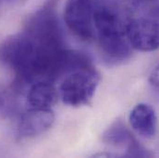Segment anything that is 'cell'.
I'll use <instances>...</instances> for the list:
<instances>
[{
  "mask_svg": "<svg viewBox=\"0 0 159 158\" xmlns=\"http://www.w3.org/2000/svg\"><path fill=\"white\" fill-rule=\"evenodd\" d=\"M58 1L45 0L43 5L32 13L25 21L22 32L39 47L49 49L66 47L57 11Z\"/></svg>",
  "mask_w": 159,
  "mask_h": 158,
  "instance_id": "1",
  "label": "cell"
},
{
  "mask_svg": "<svg viewBox=\"0 0 159 158\" xmlns=\"http://www.w3.org/2000/svg\"><path fill=\"white\" fill-rule=\"evenodd\" d=\"M100 80L101 76L93 67L80 70L67 75L63 78L59 88L62 102L73 107L89 105Z\"/></svg>",
  "mask_w": 159,
  "mask_h": 158,
  "instance_id": "2",
  "label": "cell"
},
{
  "mask_svg": "<svg viewBox=\"0 0 159 158\" xmlns=\"http://www.w3.org/2000/svg\"><path fill=\"white\" fill-rule=\"evenodd\" d=\"M35 50V43L25 33L11 34L0 43V63L19 75L31 62Z\"/></svg>",
  "mask_w": 159,
  "mask_h": 158,
  "instance_id": "3",
  "label": "cell"
},
{
  "mask_svg": "<svg viewBox=\"0 0 159 158\" xmlns=\"http://www.w3.org/2000/svg\"><path fill=\"white\" fill-rule=\"evenodd\" d=\"M94 0H67L64 20L69 30L83 41H91L95 36Z\"/></svg>",
  "mask_w": 159,
  "mask_h": 158,
  "instance_id": "4",
  "label": "cell"
},
{
  "mask_svg": "<svg viewBox=\"0 0 159 158\" xmlns=\"http://www.w3.org/2000/svg\"><path fill=\"white\" fill-rule=\"evenodd\" d=\"M127 36L133 49L151 52L159 49V22L152 19L131 20Z\"/></svg>",
  "mask_w": 159,
  "mask_h": 158,
  "instance_id": "5",
  "label": "cell"
},
{
  "mask_svg": "<svg viewBox=\"0 0 159 158\" xmlns=\"http://www.w3.org/2000/svg\"><path fill=\"white\" fill-rule=\"evenodd\" d=\"M55 122V114L51 108H32L21 114L17 122L19 138H33L51 129Z\"/></svg>",
  "mask_w": 159,
  "mask_h": 158,
  "instance_id": "6",
  "label": "cell"
},
{
  "mask_svg": "<svg viewBox=\"0 0 159 158\" xmlns=\"http://www.w3.org/2000/svg\"><path fill=\"white\" fill-rule=\"evenodd\" d=\"M129 122L133 129L142 137L150 139L156 135L157 116L155 109L147 104H138L129 114Z\"/></svg>",
  "mask_w": 159,
  "mask_h": 158,
  "instance_id": "7",
  "label": "cell"
},
{
  "mask_svg": "<svg viewBox=\"0 0 159 158\" xmlns=\"http://www.w3.org/2000/svg\"><path fill=\"white\" fill-rule=\"evenodd\" d=\"M58 99V92L53 82L39 81L28 90L27 102L32 108H51Z\"/></svg>",
  "mask_w": 159,
  "mask_h": 158,
  "instance_id": "8",
  "label": "cell"
},
{
  "mask_svg": "<svg viewBox=\"0 0 159 158\" xmlns=\"http://www.w3.org/2000/svg\"><path fill=\"white\" fill-rule=\"evenodd\" d=\"M135 138L121 120H116L103 133L102 141L114 146H128Z\"/></svg>",
  "mask_w": 159,
  "mask_h": 158,
  "instance_id": "9",
  "label": "cell"
},
{
  "mask_svg": "<svg viewBox=\"0 0 159 158\" xmlns=\"http://www.w3.org/2000/svg\"><path fill=\"white\" fill-rule=\"evenodd\" d=\"M19 114V101L17 91L0 87V118L13 119Z\"/></svg>",
  "mask_w": 159,
  "mask_h": 158,
  "instance_id": "10",
  "label": "cell"
},
{
  "mask_svg": "<svg viewBox=\"0 0 159 158\" xmlns=\"http://www.w3.org/2000/svg\"><path fill=\"white\" fill-rule=\"evenodd\" d=\"M154 154L139 143L136 139L133 140L128 146L124 157H152Z\"/></svg>",
  "mask_w": 159,
  "mask_h": 158,
  "instance_id": "11",
  "label": "cell"
},
{
  "mask_svg": "<svg viewBox=\"0 0 159 158\" xmlns=\"http://www.w3.org/2000/svg\"><path fill=\"white\" fill-rule=\"evenodd\" d=\"M149 82L155 89L159 90V63L151 71L149 76Z\"/></svg>",
  "mask_w": 159,
  "mask_h": 158,
  "instance_id": "12",
  "label": "cell"
},
{
  "mask_svg": "<svg viewBox=\"0 0 159 158\" xmlns=\"http://www.w3.org/2000/svg\"><path fill=\"white\" fill-rule=\"evenodd\" d=\"M149 16H150V19L152 20H159V6H156L154 7L150 12H149Z\"/></svg>",
  "mask_w": 159,
  "mask_h": 158,
  "instance_id": "13",
  "label": "cell"
}]
</instances>
